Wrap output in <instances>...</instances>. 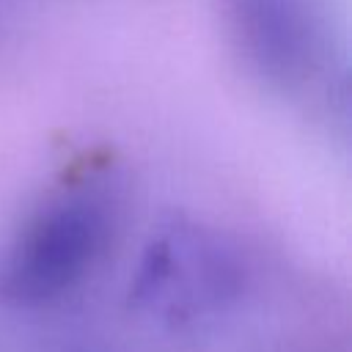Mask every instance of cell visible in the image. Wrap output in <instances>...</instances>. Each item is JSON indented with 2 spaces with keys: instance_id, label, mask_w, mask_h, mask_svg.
Here are the masks:
<instances>
[{
  "instance_id": "obj_1",
  "label": "cell",
  "mask_w": 352,
  "mask_h": 352,
  "mask_svg": "<svg viewBox=\"0 0 352 352\" xmlns=\"http://www.w3.org/2000/svg\"><path fill=\"white\" fill-rule=\"evenodd\" d=\"M118 223V173L82 157L28 212L0 250V300L41 305L63 297L99 264Z\"/></svg>"
},
{
  "instance_id": "obj_2",
  "label": "cell",
  "mask_w": 352,
  "mask_h": 352,
  "mask_svg": "<svg viewBox=\"0 0 352 352\" xmlns=\"http://www.w3.org/2000/svg\"><path fill=\"white\" fill-rule=\"evenodd\" d=\"M220 19L242 66L272 94L330 99L344 85L333 0H220Z\"/></svg>"
},
{
  "instance_id": "obj_3",
  "label": "cell",
  "mask_w": 352,
  "mask_h": 352,
  "mask_svg": "<svg viewBox=\"0 0 352 352\" xmlns=\"http://www.w3.org/2000/svg\"><path fill=\"white\" fill-rule=\"evenodd\" d=\"M239 280V264L217 236L192 223H170L148 242L129 297L138 308L182 322L231 300Z\"/></svg>"
}]
</instances>
